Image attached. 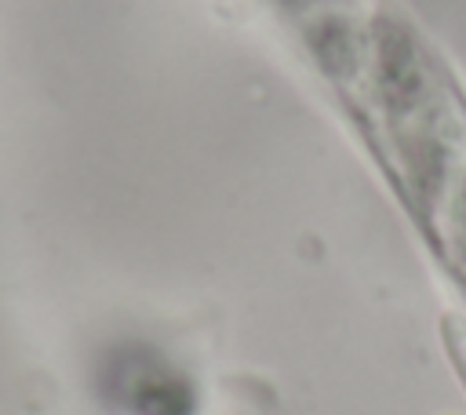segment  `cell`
I'll list each match as a JSON object with an SVG mask.
<instances>
[{
  "mask_svg": "<svg viewBox=\"0 0 466 415\" xmlns=\"http://www.w3.org/2000/svg\"><path fill=\"white\" fill-rule=\"evenodd\" d=\"M441 331H444V349H448V357H451V364H455V371L466 386V320L462 317H444Z\"/></svg>",
  "mask_w": 466,
  "mask_h": 415,
  "instance_id": "obj_1",
  "label": "cell"
}]
</instances>
